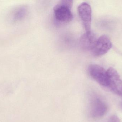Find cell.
Instances as JSON below:
<instances>
[{
    "label": "cell",
    "instance_id": "obj_1",
    "mask_svg": "<svg viewBox=\"0 0 122 122\" xmlns=\"http://www.w3.org/2000/svg\"><path fill=\"white\" fill-rule=\"evenodd\" d=\"M73 2V1L70 0H61L54 6V17L57 22L64 24L72 21L73 16L71 9Z\"/></svg>",
    "mask_w": 122,
    "mask_h": 122
},
{
    "label": "cell",
    "instance_id": "obj_2",
    "mask_svg": "<svg viewBox=\"0 0 122 122\" xmlns=\"http://www.w3.org/2000/svg\"><path fill=\"white\" fill-rule=\"evenodd\" d=\"M89 107L90 115L94 119L103 117L108 110L107 105L104 101L99 96L93 93L90 96Z\"/></svg>",
    "mask_w": 122,
    "mask_h": 122
},
{
    "label": "cell",
    "instance_id": "obj_3",
    "mask_svg": "<svg viewBox=\"0 0 122 122\" xmlns=\"http://www.w3.org/2000/svg\"><path fill=\"white\" fill-rule=\"evenodd\" d=\"M89 72L91 77L104 87H108V76L107 71L99 65L92 64L89 67Z\"/></svg>",
    "mask_w": 122,
    "mask_h": 122
},
{
    "label": "cell",
    "instance_id": "obj_4",
    "mask_svg": "<svg viewBox=\"0 0 122 122\" xmlns=\"http://www.w3.org/2000/svg\"><path fill=\"white\" fill-rule=\"evenodd\" d=\"M108 87L115 94L122 97V81L119 74L112 67L107 70Z\"/></svg>",
    "mask_w": 122,
    "mask_h": 122
},
{
    "label": "cell",
    "instance_id": "obj_5",
    "mask_svg": "<svg viewBox=\"0 0 122 122\" xmlns=\"http://www.w3.org/2000/svg\"><path fill=\"white\" fill-rule=\"evenodd\" d=\"M112 44L109 38L107 35H102L97 39L92 51L95 56H101L107 53L112 48Z\"/></svg>",
    "mask_w": 122,
    "mask_h": 122
},
{
    "label": "cell",
    "instance_id": "obj_6",
    "mask_svg": "<svg viewBox=\"0 0 122 122\" xmlns=\"http://www.w3.org/2000/svg\"><path fill=\"white\" fill-rule=\"evenodd\" d=\"M78 11L86 32L91 31L92 9L90 5L86 2L81 3L78 6Z\"/></svg>",
    "mask_w": 122,
    "mask_h": 122
},
{
    "label": "cell",
    "instance_id": "obj_7",
    "mask_svg": "<svg viewBox=\"0 0 122 122\" xmlns=\"http://www.w3.org/2000/svg\"><path fill=\"white\" fill-rule=\"evenodd\" d=\"M97 39L91 31L86 32L80 37L79 45L81 48L85 51H92Z\"/></svg>",
    "mask_w": 122,
    "mask_h": 122
},
{
    "label": "cell",
    "instance_id": "obj_8",
    "mask_svg": "<svg viewBox=\"0 0 122 122\" xmlns=\"http://www.w3.org/2000/svg\"><path fill=\"white\" fill-rule=\"evenodd\" d=\"M27 9L24 6H19L12 12L11 20L13 23L19 22L23 20L27 14Z\"/></svg>",
    "mask_w": 122,
    "mask_h": 122
},
{
    "label": "cell",
    "instance_id": "obj_9",
    "mask_svg": "<svg viewBox=\"0 0 122 122\" xmlns=\"http://www.w3.org/2000/svg\"><path fill=\"white\" fill-rule=\"evenodd\" d=\"M107 122H120V120L116 115H113L110 117Z\"/></svg>",
    "mask_w": 122,
    "mask_h": 122
}]
</instances>
